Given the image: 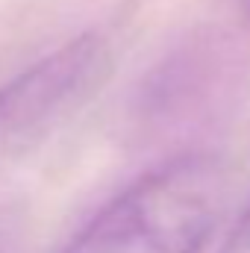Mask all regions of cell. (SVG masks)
<instances>
[{
    "mask_svg": "<svg viewBox=\"0 0 250 253\" xmlns=\"http://www.w3.org/2000/svg\"><path fill=\"white\" fill-rule=\"evenodd\" d=\"M230 203V168L174 156L115 194L62 253H203Z\"/></svg>",
    "mask_w": 250,
    "mask_h": 253,
    "instance_id": "1",
    "label": "cell"
},
{
    "mask_svg": "<svg viewBox=\"0 0 250 253\" xmlns=\"http://www.w3.org/2000/svg\"><path fill=\"white\" fill-rule=\"evenodd\" d=\"M109 59L97 33H83L0 85V144H21L47 129L103 74Z\"/></svg>",
    "mask_w": 250,
    "mask_h": 253,
    "instance_id": "2",
    "label": "cell"
},
{
    "mask_svg": "<svg viewBox=\"0 0 250 253\" xmlns=\"http://www.w3.org/2000/svg\"><path fill=\"white\" fill-rule=\"evenodd\" d=\"M218 253H250V206L230 227V233H227V239H224Z\"/></svg>",
    "mask_w": 250,
    "mask_h": 253,
    "instance_id": "3",
    "label": "cell"
},
{
    "mask_svg": "<svg viewBox=\"0 0 250 253\" xmlns=\"http://www.w3.org/2000/svg\"><path fill=\"white\" fill-rule=\"evenodd\" d=\"M245 9H248V21H250V0H245Z\"/></svg>",
    "mask_w": 250,
    "mask_h": 253,
    "instance_id": "4",
    "label": "cell"
}]
</instances>
